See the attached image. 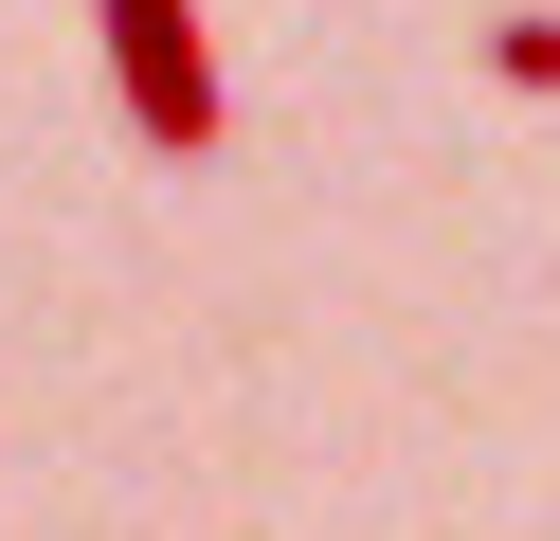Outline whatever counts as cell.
Wrapping results in <instances>:
<instances>
[{"mask_svg": "<svg viewBox=\"0 0 560 541\" xmlns=\"http://www.w3.org/2000/svg\"><path fill=\"white\" fill-rule=\"evenodd\" d=\"M91 36H109V91H127V127L163 144V163H199L218 144V36H199V0H91Z\"/></svg>", "mask_w": 560, "mask_h": 541, "instance_id": "cell-1", "label": "cell"}, {"mask_svg": "<svg viewBox=\"0 0 560 541\" xmlns=\"http://www.w3.org/2000/svg\"><path fill=\"white\" fill-rule=\"evenodd\" d=\"M488 72H506L524 108H560V19H542V0H524V19H488Z\"/></svg>", "mask_w": 560, "mask_h": 541, "instance_id": "cell-2", "label": "cell"}]
</instances>
